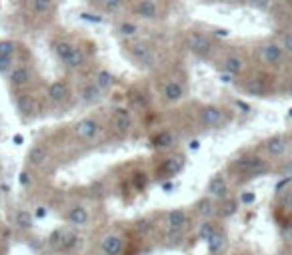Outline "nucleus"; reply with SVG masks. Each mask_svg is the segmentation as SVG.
<instances>
[{
  "label": "nucleus",
  "mask_w": 292,
  "mask_h": 255,
  "mask_svg": "<svg viewBox=\"0 0 292 255\" xmlns=\"http://www.w3.org/2000/svg\"><path fill=\"white\" fill-rule=\"evenodd\" d=\"M62 237H64V232H62V230L52 232V233H50V237H48V245H50V247H56V249H58V245H60Z\"/></svg>",
  "instance_id": "58836bf2"
},
{
  "label": "nucleus",
  "mask_w": 292,
  "mask_h": 255,
  "mask_svg": "<svg viewBox=\"0 0 292 255\" xmlns=\"http://www.w3.org/2000/svg\"><path fill=\"white\" fill-rule=\"evenodd\" d=\"M290 184H292L290 176H288V178H282V180H280V182L274 186V191H276V193H282V191H284V187H288Z\"/></svg>",
  "instance_id": "a18cd8bd"
},
{
  "label": "nucleus",
  "mask_w": 292,
  "mask_h": 255,
  "mask_svg": "<svg viewBox=\"0 0 292 255\" xmlns=\"http://www.w3.org/2000/svg\"><path fill=\"white\" fill-rule=\"evenodd\" d=\"M100 251L102 255H122L124 251V239L118 233H108L100 241Z\"/></svg>",
  "instance_id": "0eeeda50"
},
{
  "label": "nucleus",
  "mask_w": 292,
  "mask_h": 255,
  "mask_svg": "<svg viewBox=\"0 0 292 255\" xmlns=\"http://www.w3.org/2000/svg\"><path fill=\"white\" fill-rule=\"evenodd\" d=\"M14 141H16V144H22V136H14Z\"/></svg>",
  "instance_id": "6e6d98bb"
},
{
  "label": "nucleus",
  "mask_w": 292,
  "mask_h": 255,
  "mask_svg": "<svg viewBox=\"0 0 292 255\" xmlns=\"http://www.w3.org/2000/svg\"><path fill=\"white\" fill-rule=\"evenodd\" d=\"M130 48V54L140 62V66L144 64V66H154V54H152V50L146 46V44H132Z\"/></svg>",
  "instance_id": "f3484780"
},
{
  "label": "nucleus",
  "mask_w": 292,
  "mask_h": 255,
  "mask_svg": "<svg viewBox=\"0 0 292 255\" xmlns=\"http://www.w3.org/2000/svg\"><path fill=\"white\" fill-rule=\"evenodd\" d=\"M220 228L216 225V221H212V219H202V223H200V228H198V232H196V235H198V239L200 241H208L214 233L218 232Z\"/></svg>",
  "instance_id": "bb28decb"
},
{
  "label": "nucleus",
  "mask_w": 292,
  "mask_h": 255,
  "mask_svg": "<svg viewBox=\"0 0 292 255\" xmlns=\"http://www.w3.org/2000/svg\"><path fill=\"white\" fill-rule=\"evenodd\" d=\"M100 4H102L108 12H116L122 6V0H100Z\"/></svg>",
  "instance_id": "ea45409f"
},
{
  "label": "nucleus",
  "mask_w": 292,
  "mask_h": 255,
  "mask_svg": "<svg viewBox=\"0 0 292 255\" xmlns=\"http://www.w3.org/2000/svg\"><path fill=\"white\" fill-rule=\"evenodd\" d=\"M78 16H80L82 20H86V22H94V24L104 22V18H102V16H98V14H90V12H80Z\"/></svg>",
  "instance_id": "37998d69"
},
{
  "label": "nucleus",
  "mask_w": 292,
  "mask_h": 255,
  "mask_svg": "<svg viewBox=\"0 0 292 255\" xmlns=\"http://www.w3.org/2000/svg\"><path fill=\"white\" fill-rule=\"evenodd\" d=\"M84 62H86V54H84V50L80 46H76V50L72 52V56L64 62V66L66 68H70V70H76V68H80V66H84Z\"/></svg>",
  "instance_id": "c756f323"
},
{
  "label": "nucleus",
  "mask_w": 292,
  "mask_h": 255,
  "mask_svg": "<svg viewBox=\"0 0 292 255\" xmlns=\"http://www.w3.org/2000/svg\"><path fill=\"white\" fill-rule=\"evenodd\" d=\"M26 160H28V163H30L32 167L44 165V163L48 162V150H46V146H42V144L32 146V148L28 150V154H26Z\"/></svg>",
  "instance_id": "2eb2a0df"
},
{
  "label": "nucleus",
  "mask_w": 292,
  "mask_h": 255,
  "mask_svg": "<svg viewBox=\"0 0 292 255\" xmlns=\"http://www.w3.org/2000/svg\"><path fill=\"white\" fill-rule=\"evenodd\" d=\"M280 46L284 48L286 54L292 56V30H286V32L280 36Z\"/></svg>",
  "instance_id": "4c0bfd02"
},
{
  "label": "nucleus",
  "mask_w": 292,
  "mask_h": 255,
  "mask_svg": "<svg viewBox=\"0 0 292 255\" xmlns=\"http://www.w3.org/2000/svg\"><path fill=\"white\" fill-rule=\"evenodd\" d=\"M182 167H184V160H182L180 156H174V158H166V160H164V163L160 165V172H162L166 178H172V176L180 174Z\"/></svg>",
  "instance_id": "a878e982"
},
{
  "label": "nucleus",
  "mask_w": 292,
  "mask_h": 255,
  "mask_svg": "<svg viewBox=\"0 0 292 255\" xmlns=\"http://www.w3.org/2000/svg\"><path fill=\"white\" fill-rule=\"evenodd\" d=\"M228 191H230L228 180L222 174L212 176L210 182H208V186H206V195H210L212 200H224V197H228Z\"/></svg>",
  "instance_id": "423d86ee"
},
{
  "label": "nucleus",
  "mask_w": 292,
  "mask_h": 255,
  "mask_svg": "<svg viewBox=\"0 0 292 255\" xmlns=\"http://www.w3.org/2000/svg\"><path fill=\"white\" fill-rule=\"evenodd\" d=\"M80 241H82V237L76 232H64V237H62V241L58 245V251L60 253H72V251L78 249Z\"/></svg>",
  "instance_id": "4be33fe9"
},
{
  "label": "nucleus",
  "mask_w": 292,
  "mask_h": 255,
  "mask_svg": "<svg viewBox=\"0 0 292 255\" xmlns=\"http://www.w3.org/2000/svg\"><path fill=\"white\" fill-rule=\"evenodd\" d=\"M232 78H234V76H230V74H226V72H224V74H220V80H222L224 84H228V82H232Z\"/></svg>",
  "instance_id": "8fccbe9b"
},
{
  "label": "nucleus",
  "mask_w": 292,
  "mask_h": 255,
  "mask_svg": "<svg viewBox=\"0 0 292 255\" xmlns=\"http://www.w3.org/2000/svg\"><path fill=\"white\" fill-rule=\"evenodd\" d=\"M228 245V237H226V232L224 230H218L214 233L208 241H206V249H208V255H222L224 249Z\"/></svg>",
  "instance_id": "4468645a"
},
{
  "label": "nucleus",
  "mask_w": 292,
  "mask_h": 255,
  "mask_svg": "<svg viewBox=\"0 0 292 255\" xmlns=\"http://www.w3.org/2000/svg\"><path fill=\"white\" fill-rule=\"evenodd\" d=\"M228 167H230V172H234L238 176H246V178H258V176H264L270 172V163L264 158L254 156V154H246V156L232 160Z\"/></svg>",
  "instance_id": "f257e3e1"
},
{
  "label": "nucleus",
  "mask_w": 292,
  "mask_h": 255,
  "mask_svg": "<svg viewBox=\"0 0 292 255\" xmlns=\"http://www.w3.org/2000/svg\"><path fill=\"white\" fill-rule=\"evenodd\" d=\"M236 106H238V108H242L244 112H248V110H250V106H248V104H244V102H236Z\"/></svg>",
  "instance_id": "5fc2aeb1"
},
{
  "label": "nucleus",
  "mask_w": 292,
  "mask_h": 255,
  "mask_svg": "<svg viewBox=\"0 0 292 255\" xmlns=\"http://www.w3.org/2000/svg\"><path fill=\"white\" fill-rule=\"evenodd\" d=\"M74 136L78 139H84V141H90V139H96L100 134V124H98L94 118H82L74 124L72 128Z\"/></svg>",
  "instance_id": "20e7f679"
},
{
  "label": "nucleus",
  "mask_w": 292,
  "mask_h": 255,
  "mask_svg": "<svg viewBox=\"0 0 292 255\" xmlns=\"http://www.w3.org/2000/svg\"><path fill=\"white\" fill-rule=\"evenodd\" d=\"M266 84H264V80L262 78H256V80H252L248 86H246V92L252 94V96H264L266 94Z\"/></svg>",
  "instance_id": "473e14b6"
},
{
  "label": "nucleus",
  "mask_w": 292,
  "mask_h": 255,
  "mask_svg": "<svg viewBox=\"0 0 292 255\" xmlns=\"http://www.w3.org/2000/svg\"><path fill=\"white\" fill-rule=\"evenodd\" d=\"M286 150H288V139L280 134H276L264 141V152L270 158H282L286 154Z\"/></svg>",
  "instance_id": "6e6552de"
},
{
  "label": "nucleus",
  "mask_w": 292,
  "mask_h": 255,
  "mask_svg": "<svg viewBox=\"0 0 292 255\" xmlns=\"http://www.w3.org/2000/svg\"><path fill=\"white\" fill-rule=\"evenodd\" d=\"M112 124H114V130L118 134H128L130 128H132V114L128 108H116L114 110V116H112Z\"/></svg>",
  "instance_id": "1a4fd4ad"
},
{
  "label": "nucleus",
  "mask_w": 292,
  "mask_h": 255,
  "mask_svg": "<svg viewBox=\"0 0 292 255\" xmlns=\"http://www.w3.org/2000/svg\"><path fill=\"white\" fill-rule=\"evenodd\" d=\"M30 6H32V12H34V14L44 16V14H50V12L54 10V0H32Z\"/></svg>",
  "instance_id": "7c9ffc66"
},
{
  "label": "nucleus",
  "mask_w": 292,
  "mask_h": 255,
  "mask_svg": "<svg viewBox=\"0 0 292 255\" xmlns=\"http://www.w3.org/2000/svg\"><path fill=\"white\" fill-rule=\"evenodd\" d=\"M100 94H102V90H98L96 86H94V82H90V84H86L82 88V100L88 102V104H94V102H98L102 98Z\"/></svg>",
  "instance_id": "2f4dec72"
},
{
  "label": "nucleus",
  "mask_w": 292,
  "mask_h": 255,
  "mask_svg": "<svg viewBox=\"0 0 292 255\" xmlns=\"http://www.w3.org/2000/svg\"><path fill=\"white\" fill-rule=\"evenodd\" d=\"M20 182H22V186H26V184H28V174H26V172H22V174H20Z\"/></svg>",
  "instance_id": "864d4df0"
},
{
  "label": "nucleus",
  "mask_w": 292,
  "mask_h": 255,
  "mask_svg": "<svg viewBox=\"0 0 292 255\" xmlns=\"http://www.w3.org/2000/svg\"><path fill=\"white\" fill-rule=\"evenodd\" d=\"M222 70L230 76H240L244 70H246V60L238 54H230L222 60Z\"/></svg>",
  "instance_id": "ddd939ff"
},
{
  "label": "nucleus",
  "mask_w": 292,
  "mask_h": 255,
  "mask_svg": "<svg viewBox=\"0 0 292 255\" xmlns=\"http://www.w3.org/2000/svg\"><path fill=\"white\" fill-rule=\"evenodd\" d=\"M74 50H76V44L68 42V40H60V42H56V44H54V54L58 56V60H60L62 64L72 56Z\"/></svg>",
  "instance_id": "cd10ccee"
},
{
  "label": "nucleus",
  "mask_w": 292,
  "mask_h": 255,
  "mask_svg": "<svg viewBox=\"0 0 292 255\" xmlns=\"http://www.w3.org/2000/svg\"><path fill=\"white\" fill-rule=\"evenodd\" d=\"M238 202H240V204H244V206H252V204L256 202V193H254V191H242Z\"/></svg>",
  "instance_id": "79ce46f5"
},
{
  "label": "nucleus",
  "mask_w": 292,
  "mask_h": 255,
  "mask_svg": "<svg viewBox=\"0 0 292 255\" xmlns=\"http://www.w3.org/2000/svg\"><path fill=\"white\" fill-rule=\"evenodd\" d=\"M16 54V44L12 40H0V56L12 58Z\"/></svg>",
  "instance_id": "f704fd0d"
},
{
  "label": "nucleus",
  "mask_w": 292,
  "mask_h": 255,
  "mask_svg": "<svg viewBox=\"0 0 292 255\" xmlns=\"http://www.w3.org/2000/svg\"><path fill=\"white\" fill-rule=\"evenodd\" d=\"M200 122L204 128H218L220 124L224 122V110L220 106L208 104L200 110Z\"/></svg>",
  "instance_id": "39448f33"
},
{
  "label": "nucleus",
  "mask_w": 292,
  "mask_h": 255,
  "mask_svg": "<svg viewBox=\"0 0 292 255\" xmlns=\"http://www.w3.org/2000/svg\"><path fill=\"white\" fill-rule=\"evenodd\" d=\"M286 96H290L292 98V76L288 78V82H286Z\"/></svg>",
  "instance_id": "3c124183"
},
{
  "label": "nucleus",
  "mask_w": 292,
  "mask_h": 255,
  "mask_svg": "<svg viewBox=\"0 0 292 255\" xmlns=\"http://www.w3.org/2000/svg\"><path fill=\"white\" fill-rule=\"evenodd\" d=\"M136 14L144 20H156L158 18V4L154 0H138Z\"/></svg>",
  "instance_id": "aec40b11"
},
{
  "label": "nucleus",
  "mask_w": 292,
  "mask_h": 255,
  "mask_svg": "<svg viewBox=\"0 0 292 255\" xmlns=\"http://www.w3.org/2000/svg\"><path fill=\"white\" fill-rule=\"evenodd\" d=\"M226 2H232V4H238V2H244V0H226Z\"/></svg>",
  "instance_id": "4d7b16f0"
},
{
  "label": "nucleus",
  "mask_w": 292,
  "mask_h": 255,
  "mask_svg": "<svg viewBox=\"0 0 292 255\" xmlns=\"http://www.w3.org/2000/svg\"><path fill=\"white\" fill-rule=\"evenodd\" d=\"M118 32H120V36L132 38V36H136L140 32V28H138V24L134 22H120L118 24Z\"/></svg>",
  "instance_id": "72a5a7b5"
},
{
  "label": "nucleus",
  "mask_w": 292,
  "mask_h": 255,
  "mask_svg": "<svg viewBox=\"0 0 292 255\" xmlns=\"http://www.w3.org/2000/svg\"><path fill=\"white\" fill-rule=\"evenodd\" d=\"M216 209H218V206L214 204V200L210 195H204L202 200H198L194 204V213L202 219H212L216 215Z\"/></svg>",
  "instance_id": "f8f14e48"
},
{
  "label": "nucleus",
  "mask_w": 292,
  "mask_h": 255,
  "mask_svg": "<svg viewBox=\"0 0 292 255\" xmlns=\"http://www.w3.org/2000/svg\"><path fill=\"white\" fill-rule=\"evenodd\" d=\"M288 116H290V118H292V108H290V110H288Z\"/></svg>",
  "instance_id": "13d9d810"
},
{
  "label": "nucleus",
  "mask_w": 292,
  "mask_h": 255,
  "mask_svg": "<svg viewBox=\"0 0 292 255\" xmlns=\"http://www.w3.org/2000/svg\"><path fill=\"white\" fill-rule=\"evenodd\" d=\"M258 54H260L262 64H266L268 68H280L282 62H284V56H286V52L280 46V42H274V40L264 42L258 48Z\"/></svg>",
  "instance_id": "f03ea898"
},
{
  "label": "nucleus",
  "mask_w": 292,
  "mask_h": 255,
  "mask_svg": "<svg viewBox=\"0 0 292 255\" xmlns=\"http://www.w3.org/2000/svg\"><path fill=\"white\" fill-rule=\"evenodd\" d=\"M152 230H154V225H152L150 219H138L136 221V232L140 233V235H148Z\"/></svg>",
  "instance_id": "e433bc0d"
},
{
  "label": "nucleus",
  "mask_w": 292,
  "mask_h": 255,
  "mask_svg": "<svg viewBox=\"0 0 292 255\" xmlns=\"http://www.w3.org/2000/svg\"><path fill=\"white\" fill-rule=\"evenodd\" d=\"M214 34H216V36H222V38H226V36H230V30H226V28H214Z\"/></svg>",
  "instance_id": "09e8293b"
},
{
  "label": "nucleus",
  "mask_w": 292,
  "mask_h": 255,
  "mask_svg": "<svg viewBox=\"0 0 292 255\" xmlns=\"http://www.w3.org/2000/svg\"><path fill=\"white\" fill-rule=\"evenodd\" d=\"M16 108H18V112L22 116L28 118L36 112V102H34V98L30 94H18L16 96Z\"/></svg>",
  "instance_id": "5701e85b"
},
{
  "label": "nucleus",
  "mask_w": 292,
  "mask_h": 255,
  "mask_svg": "<svg viewBox=\"0 0 292 255\" xmlns=\"http://www.w3.org/2000/svg\"><path fill=\"white\" fill-rule=\"evenodd\" d=\"M188 148H190V150H198V148H200V141H198V139H192V141L188 144Z\"/></svg>",
  "instance_id": "603ef678"
},
{
  "label": "nucleus",
  "mask_w": 292,
  "mask_h": 255,
  "mask_svg": "<svg viewBox=\"0 0 292 255\" xmlns=\"http://www.w3.org/2000/svg\"><path fill=\"white\" fill-rule=\"evenodd\" d=\"M238 206H240V202L238 200H234V197H224V200H220V206L216 209V215L222 217V219H228V217H232L236 211H238Z\"/></svg>",
  "instance_id": "393cba45"
},
{
  "label": "nucleus",
  "mask_w": 292,
  "mask_h": 255,
  "mask_svg": "<svg viewBox=\"0 0 292 255\" xmlns=\"http://www.w3.org/2000/svg\"><path fill=\"white\" fill-rule=\"evenodd\" d=\"M280 204H282L286 209H292V187H288V189H284V191H282V195H280Z\"/></svg>",
  "instance_id": "a19ab883"
},
{
  "label": "nucleus",
  "mask_w": 292,
  "mask_h": 255,
  "mask_svg": "<svg viewBox=\"0 0 292 255\" xmlns=\"http://www.w3.org/2000/svg\"><path fill=\"white\" fill-rule=\"evenodd\" d=\"M46 215H48V209L44 208V206H38V208L34 209V217L42 219V217H46Z\"/></svg>",
  "instance_id": "de8ad7c7"
},
{
  "label": "nucleus",
  "mask_w": 292,
  "mask_h": 255,
  "mask_svg": "<svg viewBox=\"0 0 292 255\" xmlns=\"http://www.w3.org/2000/svg\"><path fill=\"white\" fill-rule=\"evenodd\" d=\"M14 225L20 232H30L34 228V213H30L26 209H18L14 213Z\"/></svg>",
  "instance_id": "b1692460"
},
{
  "label": "nucleus",
  "mask_w": 292,
  "mask_h": 255,
  "mask_svg": "<svg viewBox=\"0 0 292 255\" xmlns=\"http://www.w3.org/2000/svg\"><path fill=\"white\" fill-rule=\"evenodd\" d=\"M290 70H292V58H290Z\"/></svg>",
  "instance_id": "bf43d9fd"
},
{
  "label": "nucleus",
  "mask_w": 292,
  "mask_h": 255,
  "mask_svg": "<svg viewBox=\"0 0 292 255\" xmlns=\"http://www.w3.org/2000/svg\"><path fill=\"white\" fill-rule=\"evenodd\" d=\"M186 46L190 52H194L196 56H208L214 48V42L208 34H202V32H190L186 36Z\"/></svg>",
  "instance_id": "7ed1b4c3"
},
{
  "label": "nucleus",
  "mask_w": 292,
  "mask_h": 255,
  "mask_svg": "<svg viewBox=\"0 0 292 255\" xmlns=\"http://www.w3.org/2000/svg\"><path fill=\"white\" fill-rule=\"evenodd\" d=\"M150 144H152V148H156V150H168V148H172V146L176 144V136L172 134L171 130H160L158 134L152 136Z\"/></svg>",
  "instance_id": "412c9836"
},
{
  "label": "nucleus",
  "mask_w": 292,
  "mask_h": 255,
  "mask_svg": "<svg viewBox=\"0 0 292 255\" xmlns=\"http://www.w3.org/2000/svg\"><path fill=\"white\" fill-rule=\"evenodd\" d=\"M8 80H10V86L12 88H25L26 84H30V80H32V70L28 68V66H14V68L10 70V76H8Z\"/></svg>",
  "instance_id": "9b49d317"
},
{
  "label": "nucleus",
  "mask_w": 292,
  "mask_h": 255,
  "mask_svg": "<svg viewBox=\"0 0 292 255\" xmlns=\"http://www.w3.org/2000/svg\"><path fill=\"white\" fill-rule=\"evenodd\" d=\"M184 232H186V230H172V228H168L166 241H168L171 245H178V243L182 241V237H184Z\"/></svg>",
  "instance_id": "c9c22d12"
},
{
  "label": "nucleus",
  "mask_w": 292,
  "mask_h": 255,
  "mask_svg": "<svg viewBox=\"0 0 292 255\" xmlns=\"http://www.w3.org/2000/svg\"><path fill=\"white\" fill-rule=\"evenodd\" d=\"M12 70V58H6V56H0V72H10Z\"/></svg>",
  "instance_id": "49530a36"
},
{
  "label": "nucleus",
  "mask_w": 292,
  "mask_h": 255,
  "mask_svg": "<svg viewBox=\"0 0 292 255\" xmlns=\"http://www.w3.org/2000/svg\"><path fill=\"white\" fill-rule=\"evenodd\" d=\"M68 98V84L64 80H56L48 86V100L52 104H62Z\"/></svg>",
  "instance_id": "dca6fc26"
},
{
  "label": "nucleus",
  "mask_w": 292,
  "mask_h": 255,
  "mask_svg": "<svg viewBox=\"0 0 292 255\" xmlns=\"http://www.w3.org/2000/svg\"><path fill=\"white\" fill-rule=\"evenodd\" d=\"M248 2H250V6L256 8V10H268V6H270L272 0H248Z\"/></svg>",
  "instance_id": "c03bdc74"
},
{
  "label": "nucleus",
  "mask_w": 292,
  "mask_h": 255,
  "mask_svg": "<svg viewBox=\"0 0 292 255\" xmlns=\"http://www.w3.org/2000/svg\"><path fill=\"white\" fill-rule=\"evenodd\" d=\"M94 86H96L98 90H108V88H112V84H114V76L108 72V70H98L96 74H94Z\"/></svg>",
  "instance_id": "c85d7f7f"
},
{
  "label": "nucleus",
  "mask_w": 292,
  "mask_h": 255,
  "mask_svg": "<svg viewBox=\"0 0 292 255\" xmlns=\"http://www.w3.org/2000/svg\"><path fill=\"white\" fill-rule=\"evenodd\" d=\"M88 219H90V213H88V209L84 208V206H80V204H76L72 208L66 211V221L74 225V228H84V225H88Z\"/></svg>",
  "instance_id": "9d476101"
},
{
  "label": "nucleus",
  "mask_w": 292,
  "mask_h": 255,
  "mask_svg": "<svg viewBox=\"0 0 292 255\" xmlns=\"http://www.w3.org/2000/svg\"><path fill=\"white\" fill-rule=\"evenodd\" d=\"M166 223H168V228H172V230H186V225L190 223V219H188V213L184 209H172V211H168V215H166Z\"/></svg>",
  "instance_id": "a211bd4d"
},
{
  "label": "nucleus",
  "mask_w": 292,
  "mask_h": 255,
  "mask_svg": "<svg viewBox=\"0 0 292 255\" xmlns=\"http://www.w3.org/2000/svg\"><path fill=\"white\" fill-rule=\"evenodd\" d=\"M162 96L166 102H180L184 98V86L178 82V80H171L164 84V90H162Z\"/></svg>",
  "instance_id": "6ab92c4d"
}]
</instances>
